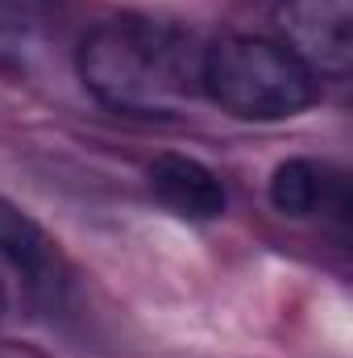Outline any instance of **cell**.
I'll return each instance as SVG.
<instances>
[{"instance_id": "cell-1", "label": "cell", "mask_w": 353, "mask_h": 358, "mask_svg": "<svg viewBox=\"0 0 353 358\" xmlns=\"http://www.w3.org/2000/svg\"><path fill=\"white\" fill-rule=\"evenodd\" d=\"M204 46L167 17L117 13L80 46L84 88L133 117H171L200 92Z\"/></svg>"}, {"instance_id": "cell-2", "label": "cell", "mask_w": 353, "mask_h": 358, "mask_svg": "<svg viewBox=\"0 0 353 358\" xmlns=\"http://www.w3.org/2000/svg\"><path fill=\"white\" fill-rule=\"evenodd\" d=\"M200 92L241 121H283L316 100V71L287 42L225 34L204 46Z\"/></svg>"}, {"instance_id": "cell-3", "label": "cell", "mask_w": 353, "mask_h": 358, "mask_svg": "<svg viewBox=\"0 0 353 358\" xmlns=\"http://www.w3.org/2000/svg\"><path fill=\"white\" fill-rule=\"evenodd\" d=\"M287 46L316 71L345 76L353 59V0H283Z\"/></svg>"}, {"instance_id": "cell-4", "label": "cell", "mask_w": 353, "mask_h": 358, "mask_svg": "<svg viewBox=\"0 0 353 358\" xmlns=\"http://www.w3.org/2000/svg\"><path fill=\"white\" fill-rule=\"evenodd\" d=\"M146 179H150V192L187 221H216L229 204L225 183L187 155H158L146 167Z\"/></svg>"}, {"instance_id": "cell-5", "label": "cell", "mask_w": 353, "mask_h": 358, "mask_svg": "<svg viewBox=\"0 0 353 358\" xmlns=\"http://www.w3.org/2000/svg\"><path fill=\"white\" fill-rule=\"evenodd\" d=\"M341 200V179L312 159H287L270 176V204L287 217H316Z\"/></svg>"}, {"instance_id": "cell-6", "label": "cell", "mask_w": 353, "mask_h": 358, "mask_svg": "<svg viewBox=\"0 0 353 358\" xmlns=\"http://www.w3.org/2000/svg\"><path fill=\"white\" fill-rule=\"evenodd\" d=\"M0 255L29 275L50 271V238L4 196H0Z\"/></svg>"}]
</instances>
